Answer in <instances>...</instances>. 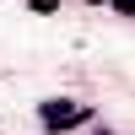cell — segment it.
Instances as JSON below:
<instances>
[{
    "instance_id": "cell-1",
    "label": "cell",
    "mask_w": 135,
    "mask_h": 135,
    "mask_svg": "<svg viewBox=\"0 0 135 135\" xmlns=\"http://www.w3.org/2000/svg\"><path fill=\"white\" fill-rule=\"evenodd\" d=\"M81 119H92V108H70L65 97H49V103H43V124L49 130H70V124H81Z\"/></svg>"
}]
</instances>
